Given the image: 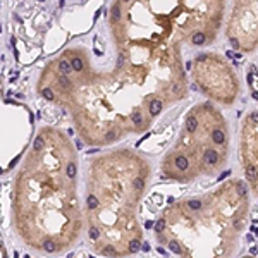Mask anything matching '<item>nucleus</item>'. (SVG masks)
<instances>
[{"label":"nucleus","mask_w":258,"mask_h":258,"mask_svg":"<svg viewBox=\"0 0 258 258\" xmlns=\"http://www.w3.org/2000/svg\"><path fill=\"white\" fill-rule=\"evenodd\" d=\"M251 232H253V234L257 236V234H258V227H255V225H253V227H251Z\"/></svg>","instance_id":"nucleus-34"},{"label":"nucleus","mask_w":258,"mask_h":258,"mask_svg":"<svg viewBox=\"0 0 258 258\" xmlns=\"http://www.w3.org/2000/svg\"><path fill=\"white\" fill-rule=\"evenodd\" d=\"M133 188L134 189H143L145 188V179H141V177H136L133 181Z\"/></svg>","instance_id":"nucleus-19"},{"label":"nucleus","mask_w":258,"mask_h":258,"mask_svg":"<svg viewBox=\"0 0 258 258\" xmlns=\"http://www.w3.org/2000/svg\"><path fill=\"white\" fill-rule=\"evenodd\" d=\"M119 17H120V9H119V5L115 4V5L112 7V19H114V21H117Z\"/></svg>","instance_id":"nucleus-22"},{"label":"nucleus","mask_w":258,"mask_h":258,"mask_svg":"<svg viewBox=\"0 0 258 258\" xmlns=\"http://www.w3.org/2000/svg\"><path fill=\"white\" fill-rule=\"evenodd\" d=\"M237 193H239V196H246V184L244 182H237Z\"/></svg>","instance_id":"nucleus-24"},{"label":"nucleus","mask_w":258,"mask_h":258,"mask_svg":"<svg viewBox=\"0 0 258 258\" xmlns=\"http://www.w3.org/2000/svg\"><path fill=\"white\" fill-rule=\"evenodd\" d=\"M212 140H213L215 145H224L225 143V133L222 129H213L212 131Z\"/></svg>","instance_id":"nucleus-2"},{"label":"nucleus","mask_w":258,"mask_h":258,"mask_svg":"<svg viewBox=\"0 0 258 258\" xmlns=\"http://www.w3.org/2000/svg\"><path fill=\"white\" fill-rule=\"evenodd\" d=\"M251 119H253V120H258V112H253V114H251Z\"/></svg>","instance_id":"nucleus-33"},{"label":"nucleus","mask_w":258,"mask_h":258,"mask_svg":"<svg viewBox=\"0 0 258 258\" xmlns=\"http://www.w3.org/2000/svg\"><path fill=\"white\" fill-rule=\"evenodd\" d=\"M196 127H198V120H196V117L189 115V117L186 119V124H184V129H186V133H195Z\"/></svg>","instance_id":"nucleus-3"},{"label":"nucleus","mask_w":258,"mask_h":258,"mask_svg":"<svg viewBox=\"0 0 258 258\" xmlns=\"http://www.w3.org/2000/svg\"><path fill=\"white\" fill-rule=\"evenodd\" d=\"M42 95L47 98V100H54V91L50 90V88H45V90L42 91Z\"/></svg>","instance_id":"nucleus-25"},{"label":"nucleus","mask_w":258,"mask_h":258,"mask_svg":"<svg viewBox=\"0 0 258 258\" xmlns=\"http://www.w3.org/2000/svg\"><path fill=\"white\" fill-rule=\"evenodd\" d=\"M246 177H248V181H251V182H255L258 179L257 169L253 167V165H248V167H246Z\"/></svg>","instance_id":"nucleus-7"},{"label":"nucleus","mask_w":258,"mask_h":258,"mask_svg":"<svg viewBox=\"0 0 258 258\" xmlns=\"http://www.w3.org/2000/svg\"><path fill=\"white\" fill-rule=\"evenodd\" d=\"M229 174H230V170H225V172H222V174H220V177H219V179L222 181V179H225V175H229Z\"/></svg>","instance_id":"nucleus-29"},{"label":"nucleus","mask_w":258,"mask_h":258,"mask_svg":"<svg viewBox=\"0 0 258 258\" xmlns=\"http://www.w3.org/2000/svg\"><path fill=\"white\" fill-rule=\"evenodd\" d=\"M59 69H60L62 74H69L71 71H74L72 69V64L67 62V60H60V62H59Z\"/></svg>","instance_id":"nucleus-8"},{"label":"nucleus","mask_w":258,"mask_h":258,"mask_svg":"<svg viewBox=\"0 0 258 258\" xmlns=\"http://www.w3.org/2000/svg\"><path fill=\"white\" fill-rule=\"evenodd\" d=\"M43 250L47 251V253H54V251L57 250L55 243H54V241H45V243H43Z\"/></svg>","instance_id":"nucleus-16"},{"label":"nucleus","mask_w":258,"mask_h":258,"mask_svg":"<svg viewBox=\"0 0 258 258\" xmlns=\"http://www.w3.org/2000/svg\"><path fill=\"white\" fill-rule=\"evenodd\" d=\"M114 138H115V134H114V133H109V134H107V140H109V141H112Z\"/></svg>","instance_id":"nucleus-32"},{"label":"nucleus","mask_w":258,"mask_h":258,"mask_svg":"<svg viewBox=\"0 0 258 258\" xmlns=\"http://www.w3.org/2000/svg\"><path fill=\"white\" fill-rule=\"evenodd\" d=\"M203 160H205V164H208V165H217V164H219V155H217V152H213V150L210 148V150H207V152L203 153Z\"/></svg>","instance_id":"nucleus-1"},{"label":"nucleus","mask_w":258,"mask_h":258,"mask_svg":"<svg viewBox=\"0 0 258 258\" xmlns=\"http://www.w3.org/2000/svg\"><path fill=\"white\" fill-rule=\"evenodd\" d=\"M234 225H236L237 229H239V227H243V220H236V222H234Z\"/></svg>","instance_id":"nucleus-31"},{"label":"nucleus","mask_w":258,"mask_h":258,"mask_svg":"<svg viewBox=\"0 0 258 258\" xmlns=\"http://www.w3.org/2000/svg\"><path fill=\"white\" fill-rule=\"evenodd\" d=\"M230 43H232V47H236V48H237V47H239V42H237V40H236V38H234V36L230 38Z\"/></svg>","instance_id":"nucleus-26"},{"label":"nucleus","mask_w":258,"mask_h":258,"mask_svg":"<svg viewBox=\"0 0 258 258\" xmlns=\"http://www.w3.org/2000/svg\"><path fill=\"white\" fill-rule=\"evenodd\" d=\"M155 230H157V232H164V230H165V220H164V219L155 222Z\"/></svg>","instance_id":"nucleus-20"},{"label":"nucleus","mask_w":258,"mask_h":258,"mask_svg":"<svg viewBox=\"0 0 258 258\" xmlns=\"http://www.w3.org/2000/svg\"><path fill=\"white\" fill-rule=\"evenodd\" d=\"M65 174L69 179H76V174H77V165L74 162H69L67 164V169H65Z\"/></svg>","instance_id":"nucleus-5"},{"label":"nucleus","mask_w":258,"mask_h":258,"mask_svg":"<svg viewBox=\"0 0 258 258\" xmlns=\"http://www.w3.org/2000/svg\"><path fill=\"white\" fill-rule=\"evenodd\" d=\"M71 64H72V69L76 71V72H81L84 67V62H83V59H79V57H74L72 60H71Z\"/></svg>","instance_id":"nucleus-10"},{"label":"nucleus","mask_w":258,"mask_h":258,"mask_svg":"<svg viewBox=\"0 0 258 258\" xmlns=\"http://www.w3.org/2000/svg\"><path fill=\"white\" fill-rule=\"evenodd\" d=\"M59 83H60V86L65 88V90L71 88V81H69V77H67V74H62V76L59 77Z\"/></svg>","instance_id":"nucleus-14"},{"label":"nucleus","mask_w":258,"mask_h":258,"mask_svg":"<svg viewBox=\"0 0 258 258\" xmlns=\"http://www.w3.org/2000/svg\"><path fill=\"white\" fill-rule=\"evenodd\" d=\"M160 110H162V103L158 100H152V102H150V114L155 117V115L160 114Z\"/></svg>","instance_id":"nucleus-6"},{"label":"nucleus","mask_w":258,"mask_h":258,"mask_svg":"<svg viewBox=\"0 0 258 258\" xmlns=\"http://www.w3.org/2000/svg\"><path fill=\"white\" fill-rule=\"evenodd\" d=\"M250 253H251V255H257V253H258V248H257V246H251V248H250Z\"/></svg>","instance_id":"nucleus-28"},{"label":"nucleus","mask_w":258,"mask_h":258,"mask_svg":"<svg viewBox=\"0 0 258 258\" xmlns=\"http://www.w3.org/2000/svg\"><path fill=\"white\" fill-rule=\"evenodd\" d=\"M127 250L131 251V253H138V251L141 250L140 239H131V243H129V246H127Z\"/></svg>","instance_id":"nucleus-13"},{"label":"nucleus","mask_w":258,"mask_h":258,"mask_svg":"<svg viewBox=\"0 0 258 258\" xmlns=\"http://www.w3.org/2000/svg\"><path fill=\"white\" fill-rule=\"evenodd\" d=\"M174 164H175V167L179 169V170H186V169L189 167V160L186 158V157H184V155H179V157H175Z\"/></svg>","instance_id":"nucleus-4"},{"label":"nucleus","mask_w":258,"mask_h":258,"mask_svg":"<svg viewBox=\"0 0 258 258\" xmlns=\"http://www.w3.org/2000/svg\"><path fill=\"white\" fill-rule=\"evenodd\" d=\"M102 253H103V255H110V257H115V255H117V251L114 250L112 246H105L103 250H102Z\"/></svg>","instance_id":"nucleus-23"},{"label":"nucleus","mask_w":258,"mask_h":258,"mask_svg":"<svg viewBox=\"0 0 258 258\" xmlns=\"http://www.w3.org/2000/svg\"><path fill=\"white\" fill-rule=\"evenodd\" d=\"M145 227H146V229L153 227V222H152V220H146V222H145Z\"/></svg>","instance_id":"nucleus-30"},{"label":"nucleus","mask_w":258,"mask_h":258,"mask_svg":"<svg viewBox=\"0 0 258 258\" xmlns=\"http://www.w3.org/2000/svg\"><path fill=\"white\" fill-rule=\"evenodd\" d=\"M86 205H88V208L90 210H95L100 205V201H98V198L95 195H88V200H86Z\"/></svg>","instance_id":"nucleus-11"},{"label":"nucleus","mask_w":258,"mask_h":258,"mask_svg":"<svg viewBox=\"0 0 258 258\" xmlns=\"http://www.w3.org/2000/svg\"><path fill=\"white\" fill-rule=\"evenodd\" d=\"M122 2H127V0H122Z\"/></svg>","instance_id":"nucleus-36"},{"label":"nucleus","mask_w":258,"mask_h":258,"mask_svg":"<svg viewBox=\"0 0 258 258\" xmlns=\"http://www.w3.org/2000/svg\"><path fill=\"white\" fill-rule=\"evenodd\" d=\"M43 148H45V138H43V136H36L35 141H33V150H35V152H40Z\"/></svg>","instance_id":"nucleus-9"},{"label":"nucleus","mask_w":258,"mask_h":258,"mask_svg":"<svg viewBox=\"0 0 258 258\" xmlns=\"http://www.w3.org/2000/svg\"><path fill=\"white\" fill-rule=\"evenodd\" d=\"M191 42L200 47V45H203V43L207 42V36L203 35V33H195V35H193V38H191Z\"/></svg>","instance_id":"nucleus-12"},{"label":"nucleus","mask_w":258,"mask_h":258,"mask_svg":"<svg viewBox=\"0 0 258 258\" xmlns=\"http://www.w3.org/2000/svg\"><path fill=\"white\" fill-rule=\"evenodd\" d=\"M88 236H90V239L97 241L98 237H100V230H98L97 227H90V230H88Z\"/></svg>","instance_id":"nucleus-17"},{"label":"nucleus","mask_w":258,"mask_h":258,"mask_svg":"<svg viewBox=\"0 0 258 258\" xmlns=\"http://www.w3.org/2000/svg\"><path fill=\"white\" fill-rule=\"evenodd\" d=\"M131 120H133L136 126H140V124H141V120H143V117H141L140 112H133V114H131Z\"/></svg>","instance_id":"nucleus-21"},{"label":"nucleus","mask_w":258,"mask_h":258,"mask_svg":"<svg viewBox=\"0 0 258 258\" xmlns=\"http://www.w3.org/2000/svg\"><path fill=\"white\" fill-rule=\"evenodd\" d=\"M169 250L172 251V253H175V255H182V250H181V246L175 243V241H170L169 243Z\"/></svg>","instance_id":"nucleus-15"},{"label":"nucleus","mask_w":258,"mask_h":258,"mask_svg":"<svg viewBox=\"0 0 258 258\" xmlns=\"http://www.w3.org/2000/svg\"><path fill=\"white\" fill-rule=\"evenodd\" d=\"M141 250L145 251V253H146V251H150V244H146V243H143V244H141Z\"/></svg>","instance_id":"nucleus-27"},{"label":"nucleus","mask_w":258,"mask_h":258,"mask_svg":"<svg viewBox=\"0 0 258 258\" xmlns=\"http://www.w3.org/2000/svg\"><path fill=\"white\" fill-rule=\"evenodd\" d=\"M157 251H158L160 255H165V250H164V248H157Z\"/></svg>","instance_id":"nucleus-35"},{"label":"nucleus","mask_w":258,"mask_h":258,"mask_svg":"<svg viewBox=\"0 0 258 258\" xmlns=\"http://www.w3.org/2000/svg\"><path fill=\"white\" fill-rule=\"evenodd\" d=\"M201 205H203V203L200 201V200H189V201H188V207H189L191 210H198V208H201Z\"/></svg>","instance_id":"nucleus-18"}]
</instances>
